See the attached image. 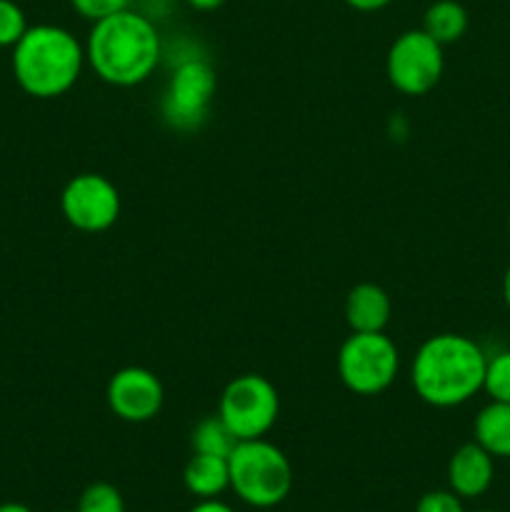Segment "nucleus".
<instances>
[{"label":"nucleus","mask_w":510,"mask_h":512,"mask_svg":"<svg viewBox=\"0 0 510 512\" xmlns=\"http://www.w3.org/2000/svg\"><path fill=\"white\" fill-rule=\"evenodd\" d=\"M163 58V40L148 15L128 8L98 20L85 40V60L103 83L133 88L145 83Z\"/></svg>","instance_id":"f257e3e1"},{"label":"nucleus","mask_w":510,"mask_h":512,"mask_svg":"<svg viewBox=\"0 0 510 512\" xmlns=\"http://www.w3.org/2000/svg\"><path fill=\"white\" fill-rule=\"evenodd\" d=\"M485 368L488 355L473 338L438 333L415 353L410 383L423 403L433 408H458L483 390Z\"/></svg>","instance_id":"f03ea898"},{"label":"nucleus","mask_w":510,"mask_h":512,"mask_svg":"<svg viewBox=\"0 0 510 512\" xmlns=\"http://www.w3.org/2000/svg\"><path fill=\"white\" fill-rule=\"evenodd\" d=\"M85 65V45L63 25H30L13 45L15 83L38 100H53L68 93Z\"/></svg>","instance_id":"7ed1b4c3"},{"label":"nucleus","mask_w":510,"mask_h":512,"mask_svg":"<svg viewBox=\"0 0 510 512\" xmlns=\"http://www.w3.org/2000/svg\"><path fill=\"white\" fill-rule=\"evenodd\" d=\"M228 468L230 490L250 508H275L293 490L295 475L288 455L265 438L240 440L228 455Z\"/></svg>","instance_id":"20e7f679"},{"label":"nucleus","mask_w":510,"mask_h":512,"mask_svg":"<svg viewBox=\"0 0 510 512\" xmlns=\"http://www.w3.org/2000/svg\"><path fill=\"white\" fill-rule=\"evenodd\" d=\"M400 370L398 345L383 333H350L338 350V375L355 395H380Z\"/></svg>","instance_id":"39448f33"},{"label":"nucleus","mask_w":510,"mask_h":512,"mask_svg":"<svg viewBox=\"0 0 510 512\" xmlns=\"http://www.w3.org/2000/svg\"><path fill=\"white\" fill-rule=\"evenodd\" d=\"M280 413V395L265 375L243 373L220 393L218 415L240 440L265 438Z\"/></svg>","instance_id":"423d86ee"},{"label":"nucleus","mask_w":510,"mask_h":512,"mask_svg":"<svg viewBox=\"0 0 510 512\" xmlns=\"http://www.w3.org/2000/svg\"><path fill=\"white\" fill-rule=\"evenodd\" d=\"M443 70V45L430 38L423 28L405 30L388 48L385 73H388L390 85L410 98L430 93L443 78Z\"/></svg>","instance_id":"0eeeda50"},{"label":"nucleus","mask_w":510,"mask_h":512,"mask_svg":"<svg viewBox=\"0 0 510 512\" xmlns=\"http://www.w3.org/2000/svg\"><path fill=\"white\" fill-rule=\"evenodd\" d=\"M218 78L208 60L188 58L170 73L163 93V118L175 130H195L208 115Z\"/></svg>","instance_id":"6e6552de"},{"label":"nucleus","mask_w":510,"mask_h":512,"mask_svg":"<svg viewBox=\"0 0 510 512\" xmlns=\"http://www.w3.org/2000/svg\"><path fill=\"white\" fill-rule=\"evenodd\" d=\"M63 218L80 233H105L120 218V193L113 180L100 173H80L60 193Z\"/></svg>","instance_id":"1a4fd4ad"},{"label":"nucleus","mask_w":510,"mask_h":512,"mask_svg":"<svg viewBox=\"0 0 510 512\" xmlns=\"http://www.w3.org/2000/svg\"><path fill=\"white\" fill-rule=\"evenodd\" d=\"M105 400L115 418L125 423H148L163 410L165 388L153 370L128 365L115 370L108 380Z\"/></svg>","instance_id":"9d476101"},{"label":"nucleus","mask_w":510,"mask_h":512,"mask_svg":"<svg viewBox=\"0 0 510 512\" xmlns=\"http://www.w3.org/2000/svg\"><path fill=\"white\" fill-rule=\"evenodd\" d=\"M495 478V458L473 440L465 443L450 455L448 463V488L458 498L473 500L490 490Z\"/></svg>","instance_id":"9b49d317"},{"label":"nucleus","mask_w":510,"mask_h":512,"mask_svg":"<svg viewBox=\"0 0 510 512\" xmlns=\"http://www.w3.org/2000/svg\"><path fill=\"white\" fill-rule=\"evenodd\" d=\"M390 295L375 283H358L345 298V320L353 333H383L390 323Z\"/></svg>","instance_id":"f8f14e48"},{"label":"nucleus","mask_w":510,"mask_h":512,"mask_svg":"<svg viewBox=\"0 0 510 512\" xmlns=\"http://www.w3.org/2000/svg\"><path fill=\"white\" fill-rule=\"evenodd\" d=\"M183 483L188 493L198 500L220 498L225 490H230L228 458L193 453V458L188 460L183 470Z\"/></svg>","instance_id":"ddd939ff"},{"label":"nucleus","mask_w":510,"mask_h":512,"mask_svg":"<svg viewBox=\"0 0 510 512\" xmlns=\"http://www.w3.org/2000/svg\"><path fill=\"white\" fill-rule=\"evenodd\" d=\"M475 443L483 445L493 458H510V403L490 400L473 423Z\"/></svg>","instance_id":"4468645a"},{"label":"nucleus","mask_w":510,"mask_h":512,"mask_svg":"<svg viewBox=\"0 0 510 512\" xmlns=\"http://www.w3.org/2000/svg\"><path fill=\"white\" fill-rule=\"evenodd\" d=\"M468 10L458 0H435L423 15V30L440 45L458 43L468 30Z\"/></svg>","instance_id":"2eb2a0df"},{"label":"nucleus","mask_w":510,"mask_h":512,"mask_svg":"<svg viewBox=\"0 0 510 512\" xmlns=\"http://www.w3.org/2000/svg\"><path fill=\"white\" fill-rule=\"evenodd\" d=\"M190 445H193V453L228 458L235 445H238V438L230 433V428L223 423L220 415H210V418H203L195 425L193 433H190Z\"/></svg>","instance_id":"dca6fc26"},{"label":"nucleus","mask_w":510,"mask_h":512,"mask_svg":"<svg viewBox=\"0 0 510 512\" xmlns=\"http://www.w3.org/2000/svg\"><path fill=\"white\" fill-rule=\"evenodd\" d=\"M75 512H125V500L115 485L90 483L80 493Z\"/></svg>","instance_id":"f3484780"},{"label":"nucleus","mask_w":510,"mask_h":512,"mask_svg":"<svg viewBox=\"0 0 510 512\" xmlns=\"http://www.w3.org/2000/svg\"><path fill=\"white\" fill-rule=\"evenodd\" d=\"M483 390L490 395V400L510 403V350H500L493 358H488Z\"/></svg>","instance_id":"a211bd4d"},{"label":"nucleus","mask_w":510,"mask_h":512,"mask_svg":"<svg viewBox=\"0 0 510 512\" xmlns=\"http://www.w3.org/2000/svg\"><path fill=\"white\" fill-rule=\"evenodd\" d=\"M28 28L23 8L15 0H0V48H13Z\"/></svg>","instance_id":"6ab92c4d"},{"label":"nucleus","mask_w":510,"mask_h":512,"mask_svg":"<svg viewBox=\"0 0 510 512\" xmlns=\"http://www.w3.org/2000/svg\"><path fill=\"white\" fill-rule=\"evenodd\" d=\"M70 5H73V10L80 18L90 20V23H98V20L128 10L133 5V0H70Z\"/></svg>","instance_id":"aec40b11"},{"label":"nucleus","mask_w":510,"mask_h":512,"mask_svg":"<svg viewBox=\"0 0 510 512\" xmlns=\"http://www.w3.org/2000/svg\"><path fill=\"white\" fill-rule=\"evenodd\" d=\"M415 512H465L463 498L453 493V490H430L415 505Z\"/></svg>","instance_id":"412c9836"},{"label":"nucleus","mask_w":510,"mask_h":512,"mask_svg":"<svg viewBox=\"0 0 510 512\" xmlns=\"http://www.w3.org/2000/svg\"><path fill=\"white\" fill-rule=\"evenodd\" d=\"M345 3H348L350 8L360 10V13H375V10L388 8L393 0H345Z\"/></svg>","instance_id":"4be33fe9"},{"label":"nucleus","mask_w":510,"mask_h":512,"mask_svg":"<svg viewBox=\"0 0 510 512\" xmlns=\"http://www.w3.org/2000/svg\"><path fill=\"white\" fill-rule=\"evenodd\" d=\"M188 512H235V510L230 508V505L220 503L218 498H213V500H198V505H193Z\"/></svg>","instance_id":"5701e85b"},{"label":"nucleus","mask_w":510,"mask_h":512,"mask_svg":"<svg viewBox=\"0 0 510 512\" xmlns=\"http://www.w3.org/2000/svg\"><path fill=\"white\" fill-rule=\"evenodd\" d=\"M193 10H203V13H210V10H218L223 8L228 0H185Z\"/></svg>","instance_id":"b1692460"},{"label":"nucleus","mask_w":510,"mask_h":512,"mask_svg":"<svg viewBox=\"0 0 510 512\" xmlns=\"http://www.w3.org/2000/svg\"><path fill=\"white\" fill-rule=\"evenodd\" d=\"M0 512H33L23 503H0Z\"/></svg>","instance_id":"393cba45"},{"label":"nucleus","mask_w":510,"mask_h":512,"mask_svg":"<svg viewBox=\"0 0 510 512\" xmlns=\"http://www.w3.org/2000/svg\"><path fill=\"white\" fill-rule=\"evenodd\" d=\"M503 300H505V305H508V310H510V265H508V270H505V275H503Z\"/></svg>","instance_id":"a878e982"},{"label":"nucleus","mask_w":510,"mask_h":512,"mask_svg":"<svg viewBox=\"0 0 510 512\" xmlns=\"http://www.w3.org/2000/svg\"><path fill=\"white\" fill-rule=\"evenodd\" d=\"M55 512H75V510H55Z\"/></svg>","instance_id":"bb28decb"},{"label":"nucleus","mask_w":510,"mask_h":512,"mask_svg":"<svg viewBox=\"0 0 510 512\" xmlns=\"http://www.w3.org/2000/svg\"><path fill=\"white\" fill-rule=\"evenodd\" d=\"M475 512H495V510H475Z\"/></svg>","instance_id":"cd10ccee"},{"label":"nucleus","mask_w":510,"mask_h":512,"mask_svg":"<svg viewBox=\"0 0 510 512\" xmlns=\"http://www.w3.org/2000/svg\"><path fill=\"white\" fill-rule=\"evenodd\" d=\"M508 233H510V215H508Z\"/></svg>","instance_id":"c85d7f7f"}]
</instances>
